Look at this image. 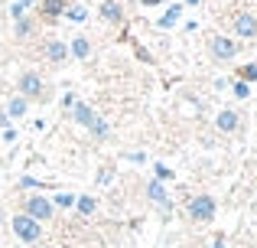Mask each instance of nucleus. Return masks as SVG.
I'll use <instances>...</instances> for the list:
<instances>
[{
	"label": "nucleus",
	"mask_w": 257,
	"mask_h": 248,
	"mask_svg": "<svg viewBox=\"0 0 257 248\" xmlns=\"http://www.w3.org/2000/svg\"><path fill=\"white\" fill-rule=\"evenodd\" d=\"M189 216H192L195 222H212L215 219V199L212 196H195L192 203H189Z\"/></svg>",
	"instance_id": "f257e3e1"
},
{
	"label": "nucleus",
	"mask_w": 257,
	"mask_h": 248,
	"mask_svg": "<svg viewBox=\"0 0 257 248\" xmlns=\"http://www.w3.org/2000/svg\"><path fill=\"white\" fill-rule=\"evenodd\" d=\"M13 232H17L23 242H36L39 238V222L33 216H17L13 219Z\"/></svg>",
	"instance_id": "f03ea898"
},
{
	"label": "nucleus",
	"mask_w": 257,
	"mask_h": 248,
	"mask_svg": "<svg viewBox=\"0 0 257 248\" xmlns=\"http://www.w3.org/2000/svg\"><path fill=\"white\" fill-rule=\"evenodd\" d=\"M26 209H30V216L36 219H49L52 216V203L49 199H43V196H33V199H26Z\"/></svg>",
	"instance_id": "7ed1b4c3"
},
{
	"label": "nucleus",
	"mask_w": 257,
	"mask_h": 248,
	"mask_svg": "<svg viewBox=\"0 0 257 248\" xmlns=\"http://www.w3.org/2000/svg\"><path fill=\"white\" fill-rule=\"evenodd\" d=\"M20 92L23 95H43V82H39L36 72H23L20 75Z\"/></svg>",
	"instance_id": "20e7f679"
},
{
	"label": "nucleus",
	"mask_w": 257,
	"mask_h": 248,
	"mask_svg": "<svg viewBox=\"0 0 257 248\" xmlns=\"http://www.w3.org/2000/svg\"><path fill=\"white\" fill-rule=\"evenodd\" d=\"M212 52H215V59H234L238 46H234V43H228L225 36H215V39H212Z\"/></svg>",
	"instance_id": "39448f33"
},
{
	"label": "nucleus",
	"mask_w": 257,
	"mask_h": 248,
	"mask_svg": "<svg viewBox=\"0 0 257 248\" xmlns=\"http://www.w3.org/2000/svg\"><path fill=\"white\" fill-rule=\"evenodd\" d=\"M72 115H75V121H78V124H85V127H94V124L101 121V118L94 115V111L88 108V105H82V102H78V105H72Z\"/></svg>",
	"instance_id": "423d86ee"
},
{
	"label": "nucleus",
	"mask_w": 257,
	"mask_h": 248,
	"mask_svg": "<svg viewBox=\"0 0 257 248\" xmlns=\"http://www.w3.org/2000/svg\"><path fill=\"white\" fill-rule=\"evenodd\" d=\"M234 30H238V36H254L257 33V20L251 13H238L234 17Z\"/></svg>",
	"instance_id": "0eeeda50"
},
{
	"label": "nucleus",
	"mask_w": 257,
	"mask_h": 248,
	"mask_svg": "<svg viewBox=\"0 0 257 248\" xmlns=\"http://www.w3.org/2000/svg\"><path fill=\"white\" fill-rule=\"evenodd\" d=\"M101 17L111 20V23H117V20H124V10H120L117 0H104V4H101Z\"/></svg>",
	"instance_id": "6e6552de"
},
{
	"label": "nucleus",
	"mask_w": 257,
	"mask_h": 248,
	"mask_svg": "<svg viewBox=\"0 0 257 248\" xmlns=\"http://www.w3.org/2000/svg\"><path fill=\"white\" fill-rule=\"evenodd\" d=\"M147 193H150V199H153L157 206H163V209L170 206V199H166V190H163V183H160V180H153V183H150V190H147Z\"/></svg>",
	"instance_id": "1a4fd4ad"
},
{
	"label": "nucleus",
	"mask_w": 257,
	"mask_h": 248,
	"mask_svg": "<svg viewBox=\"0 0 257 248\" xmlns=\"http://www.w3.org/2000/svg\"><path fill=\"white\" fill-rule=\"evenodd\" d=\"M46 56H49L52 62H62V59L69 56V46H65V43H49V46H46Z\"/></svg>",
	"instance_id": "9d476101"
},
{
	"label": "nucleus",
	"mask_w": 257,
	"mask_h": 248,
	"mask_svg": "<svg viewBox=\"0 0 257 248\" xmlns=\"http://www.w3.org/2000/svg\"><path fill=\"white\" fill-rule=\"evenodd\" d=\"M65 0H43V17H62Z\"/></svg>",
	"instance_id": "9b49d317"
},
{
	"label": "nucleus",
	"mask_w": 257,
	"mask_h": 248,
	"mask_svg": "<svg viewBox=\"0 0 257 248\" xmlns=\"http://www.w3.org/2000/svg\"><path fill=\"white\" fill-rule=\"evenodd\" d=\"M218 127H221V131H234V127H238V115H234V111H221V115H218Z\"/></svg>",
	"instance_id": "f8f14e48"
},
{
	"label": "nucleus",
	"mask_w": 257,
	"mask_h": 248,
	"mask_svg": "<svg viewBox=\"0 0 257 248\" xmlns=\"http://www.w3.org/2000/svg\"><path fill=\"white\" fill-rule=\"evenodd\" d=\"M179 17H182V7H179V4H173L170 10H166V17L160 20V26H163V30H170V26H173V23H176Z\"/></svg>",
	"instance_id": "ddd939ff"
},
{
	"label": "nucleus",
	"mask_w": 257,
	"mask_h": 248,
	"mask_svg": "<svg viewBox=\"0 0 257 248\" xmlns=\"http://www.w3.org/2000/svg\"><path fill=\"white\" fill-rule=\"evenodd\" d=\"M65 17H69L72 23H85V20H88V10H85V7H65Z\"/></svg>",
	"instance_id": "4468645a"
},
{
	"label": "nucleus",
	"mask_w": 257,
	"mask_h": 248,
	"mask_svg": "<svg viewBox=\"0 0 257 248\" xmlns=\"http://www.w3.org/2000/svg\"><path fill=\"white\" fill-rule=\"evenodd\" d=\"M72 52H75L78 59H85L88 52H91V46H88V39H82V36H78V39H72Z\"/></svg>",
	"instance_id": "2eb2a0df"
},
{
	"label": "nucleus",
	"mask_w": 257,
	"mask_h": 248,
	"mask_svg": "<svg viewBox=\"0 0 257 248\" xmlns=\"http://www.w3.org/2000/svg\"><path fill=\"white\" fill-rule=\"evenodd\" d=\"M10 115L13 118H23L26 115V102H23V98H13V102H10Z\"/></svg>",
	"instance_id": "dca6fc26"
},
{
	"label": "nucleus",
	"mask_w": 257,
	"mask_h": 248,
	"mask_svg": "<svg viewBox=\"0 0 257 248\" xmlns=\"http://www.w3.org/2000/svg\"><path fill=\"white\" fill-rule=\"evenodd\" d=\"M75 203H78V209H82L85 216H88V212H94V199H91V196H78Z\"/></svg>",
	"instance_id": "f3484780"
},
{
	"label": "nucleus",
	"mask_w": 257,
	"mask_h": 248,
	"mask_svg": "<svg viewBox=\"0 0 257 248\" xmlns=\"http://www.w3.org/2000/svg\"><path fill=\"white\" fill-rule=\"evenodd\" d=\"M30 30H33V26L26 23L23 17H17V36H30Z\"/></svg>",
	"instance_id": "a211bd4d"
},
{
	"label": "nucleus",
	"mask_w": 257,
	"mask_h": 248,
	"mask_svg": "<svg viewBox=\"0 0 257 248\" xmlns=\"http://www.w3.org/2000/svg\"><path fill=\"white\" fill-rule=\"evenodd\" d=\"M241 75H244V82H257V65H244Z\"/></svg>",
	"instance_id": "6ab92c4d"
},
{
	"label": "nucleus",
	"mask_w": 257,
	"mask_h": 248,
	"mask_svg": "<svg viewBox=\"0 0 257 248\" xmlns=\"http://www.w3.org/2000/svg\"><path fill=\"white\" fill-rule=\"evenodd\" d=\"M30 4H33V0H17V4H13V17H23V10Z\"/></svg>",
	"instance_id": "aec40b11"
},
{
	"label": "nucleus",
	"mask_w": 257,
	"mask_h": 248,
	"mask_svg": "<svg viewBox=\"0 0 257 248\" xmlns=\"http://www.w3.org/2000/svg\"><path fill=\"white\" fill-rule=\"evenodd\" d=\"M247 92H251V89H247V82H238V85H234V95H238V98H247Z\"/></svg>",
	"instance_id": "412c9836"
},
{
	"label": "nucleus",
	"mask_w": 257,
	"mask_h": 248,
	"mask_svg": "<svg viewBox=\"0 0 257 248\" xmlns=\"http://www.w3.org/2000/svg\"><path fill=\"white\" fill-rule=\"evenodd\" d=\"M173 177H176V173H170V170H166V167H163V163H160V167H157V180H173Z\"/></svg>",
	"instance_id": "4be33fe9"
},
{
	"label": "nucleus",
	"mask_w": 257,
	"mask_h": 248,
	"mask_svg": "<svg viewBox=\"0 0 257 248\" xmlns=\"http://www.w3.org/2000/svg\"><path fill=\"white\" fill-rule=\"evenodd\" d=\"M56 203H59V206H72L75 199H72V196H65V193H62V196H56Z\"/></svg>",
	"instance_id": "5701e85b"
},
{
	"label": "nucleus",
	"mask_w": 257,
	"mask_h": 248,
	"mask_svg": "<svg viewBox=\"0 0 257 248\" xmlns=\"http://www.w3.org/2000/svg\"><path fill=\"white\" fill-rule=\"evenodd\" d=\"M157 4H163V0H144V7H157Z\"/></svg>",
	"instance_id": "b1692460"
},
{
	"label": "nucleus",
	"mask_w": 257,
	"mask_h": 248,
	"mask_svg": "<svg viewBox=\"0 0 257 248\" xmlns=\"http://www.w3.org/2000/svg\"><path fill=\"white\" fill-rule=\"evenodd\" d=\"M0 124H7V115H4V111H0Z\"/></svg>",
	"instance_id": "393cba45"
},
{
	"label": "nucleus",
	"mask_w": 257,
	"mask_h": 248,
	"mask_svg": "<svg viewBox=\"0 0 257 248\" xmlns=\"http://www.w3.org/2000/svg\"><path fill=\"white\" fill-rule=\"evenodd\" d=\"M215 248H225V242H221V238H218V242H215Z\"/></svg>",
	"instance_id": "a878e982"
},
{
	"label": "nucleus",
	"mask_w": 257,
	"mask_h": 248,
	"mask_svg": "<svg viewBox=\"0 0 257 248\" xmlns=\"http://www.w3.org/2000/svg\"><path fill=\"white\" fill-rule=\"evenodd\" d=\"M189 4H192V7H195V4H199V0H189Z\"/></svg>",
	"instance_id": "bb28decb"
},
{
	"label": "nucleus",
	"mask_w": 257,
	"mask_h": 248,
	"mask_svg": "<svg viewBox=\"0 0 257 248\" xmlns=\"http://www.w3.org/2000/svg\"><path fill=\"white\" fill-rule=\"evenodd\" d=\"M0 222H4V212H0Z\"/></svg>",
	"instance_id": "cd10ccee"
}]
</instances>
